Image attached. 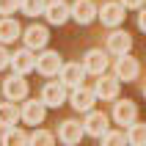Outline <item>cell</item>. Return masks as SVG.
<instances>
[{
    "mask_svg": "<svg viewBox=\"0 0 146 146\" xmlns=\"http://www.w3.org/2000/svg\"><path fill=\"white\" fill-rule=\"evenodd\" d=\"M99 80H97V86H94V97L97 99H102V102H108V99H116L119 97V88H121V80L119 77H110V74H97Z\"/></svg>",
    "mask_w": 146,
    "mask_h": 146,
    "instance_id": "1",
    "label": "cell"
},
{
    "mask_svg": "<svg viewBox=\"0 0 146 146\" xmlns=\"http://www.w3.org/2000/svg\"><path fill=\"white\" fill-rule=\"evenodd\" d=\"M69 17L77 25H91L97 19V3L94 0H74L72 6H69Z\"/></svg>",
    "mask_w": 146,
    "mask_h": 146,
    "instance_id": "2",
    "label": "cell"
},
{
    "mask_svg": "<svg viewBox=\"0 0 146 146\" xmlns=\"http://www.w3.org/2000/svg\"><path fill=\"white\" fill-rule=\"evenodd\" d=\"M41 102L47 108H61L66 102V86L61 80H52V83H44V88H41Z\"/></svg>",
    "mask_w": 146,
    "mask_h": 146,
    "instance_id": "3",
    "label": "cell"
},
{
    "mask_svg": "<svg viewBox=\"0 0 146 146\" xmlns=\"http://www.w3.org/2000/svg\"><path fill=\"white\" fill-rule=\"evenodd\" d=\"M61 55H58L55 50H44L41 55H36V72L44 74V77H55L58 69H61Z\"/></svg>",
    "mask_w": 146,
    "mask_h": 146,
    "instance_id": "4",
    "label": "cell"
},
{
    "mask_svg": "<svg viewBox=\"0 0 146 146\" xmlns=\"http://www.w3.org/2000/svg\"><path fill=\"white\" fill-rule=\"evenodd\" d=\"M86 121H83V132H86V135H94V138H99V135H102V132L108 130V127H110V119H108V113H102V110H86Z\"/></svg>",
    "mask_w": 146,
    "mask_h": 146,
    "instance_id": "5",
    "label": "cell"
},
{
    "mask_svg": "<svg viewBox=\"0 0 146 146\" xmlns=\"http://www.w3.org/2000/svg\"><path fill=\"white\" fill-rule=\"evenodd\" d=\"M97 17L102 19V25H108V28H119L127 14H124L121 3H102V8H97Z\"/></svg>",
    "mask_w": 146,
    "mask_h": 146,
    "instance_id": "6",
    "label": "cell"
},
{
    "mask_svg": "<svg viewBox=\"0 0 146 146\" xmlns=\"http://www.w3.org/2000/svg\"><path fill=\"white\" fill-rule=\"evenodd\" d=\"M3 94H6L11 102H19V99L28 97V80H25L22 74H11L3 80Z\"/></svg>",
    "mask_w": 146,
    "mask_h": 146,
    "instance_id": "7",
    "label": "cell"
},
{
    "mask_svg": "<svg viewBox=\"0 0 146 146\" xmlns=\"http://www.w3.org/2000/svg\"><path fill=\"white\" fill-rule=\"evenodd\" d=\"M44 116H47V105H44L41 99L39 102H36V99H28L22 105V110H19V119H22L25 124H33V127L44 121Z\"/></svg>",
    "mask_w": 146,
    "mask_h": 146,
    "instance_id": "8",
    "label": "cell"
},
{
    "mask_svg": "<svg viewBox=\"0 0 146 146\" xmlns=\"http://www.w3.org/2000/svg\"><path fill=\"white\" fill-rule=\"evenodd\" d=\"M141 74V64L135 61V58H130V52H124V55H119V61H116V77L119 80H138Z\"/></svg>",
    "mask_w": 146,
    "mask_h": 146,
    "instance_id": "9",
    "label": "cell"
},
{
    "mask_svg": "<svg viewBox=\"0 0 146 146\" xmlns=\"http://www.w3.org/2000/svg\"><path fill=\"white\" fill-rule=\"evenodd\" d=\"M8 66H14V72L17 74H28L36 69V52L33 50H17L14 55H11V61H8Z\"/></svg>",
    "mask_w": 146,
    "mask_h": 146,
    "instance_id": "10",
    "label": "cell"
},
{
    "mask_svg": "<svg viewBox=\"0 0 146 146\" xmlns=\"http://www.w3.org/2000/svg\"><path fill=\"white\" fill-rule=\"evenodd\" d=\"M83 77H86V69L80 64H61V69H58V80L64 83L66 88L83 86Z\"/></svg>",
    "mask_w": 146,
    "mask_h": 146,
    "instance_id": "11",
    "label": "cell"
},
{
    "mask_svg": "<svg viewBox=\"0 0 146 146\" xmlns=\"http://www.w3.org/2000/svg\"><path fill=\"white\" fill-rule=\"evenodd\" d=\"M69 102H72V108H74V110H80V113L91 110V108H94V102H97V97H94V88L74 86V88H72V97H69Z\"/></svg>",
    "mask_w": 146,
    "mask_h": 146,
    "instance_id": "12",
    "label": "cell"
},
{
    "mask_svg": "<svg viewBox=\"0 0 146 146\" xmlns=\"http://www.w3.org/2000/svg\"><path fill=\"white\" fill-rule=\"evenodd\" d=\"M22 39H25V47L36 52V50H44V47H47L50 33H47V28H44V25H31V28L25 31Z\"/></svg>",
    "mask_w": 146,
    "mask_h": 146,
    "instance_id": "13",
    "label": "cell"
},
{
    "mask_svg": "<svg viewBox=\"0 0 146 146\" xmlns=\"http://www.w3.org/2000/svg\"><path fill=\"white\" fill-rule=\"evenodd\" d=\"M119 99V97H116ZM113 119H116V124H132L135 119H138V105L135 102H130V99H119L113 105Z\"/></svg>",
    "mask_w": 146,
    "mask_h": 146,
    "instance_id": "14",
    "label": "cell"
},
{
    "mask_svg": "<svg viewBox=\"0 0 146 146\" xmlns=\"http://www.w3.org/2000/svg\"><path fill=\"white\" fill-rule=\"evenodd\" d=\"M130 50H132V36L127 31H113L108 36V52L124 55V52H130Z\"/></svg>",
    "mask_w": 146,
    "mask_h": 146,
    "instance_id": "15",
    "label": "cell"
},
{
    "mask_svg": "<svg viewBox=\"0 0 146 146\" xmlns=\"http://www.w3.org/2000/svg\"><path fill=\"white\" fill-rule=\"evenodd\" d=\"M44 17L52 25H64L69 19V3L66 0H50L47 6H44Z\"/></svg>",
    "mask_w": 146,
    "mask_h": 146,
    "instance_id": "16",
    "label": "cell"
},
{
    "mask_svg": "<svg viewBox=\"0 0 146 146\" xmlns=\"http://www.w3.org/2000/svg\"><path fill=\"white\" fill-rule=\"evenodd\" d=\"M83 69H86L88 74H102L108 69V55L102 52V50H88L86 58H83Z\"/></svg>",
    "mask_w": 146,
    "mask_h": 146,
    "instance_id": "17",
    "label": "cell"
},
{
    "mask_svg": "<svg viewBox=\"0 0 146 146\" xmlns=\"http://www.w3.org/2000/svg\"><path fill=\"white\" fill-rule=\"evenodd\" d=\"M86 135L83 132V124L80 121H74V119H69V121H64L61 127H58V138L64 141V143H80V138Z\"/></svg>",
    "mask_w": 146,
    "mask_h": 146,
    "instance_id": "18",
    "label": "cell"
},
{
    "mask_svg": "<svg viewBox=\"0 0 146 146\" xmlns=\"http://www.w3.org/2000/svg\"><path fill=\"white\" fill-rule=\"evenodd\" d=\"M19 33H22V28H19V22L14 17H3L0 19V44H11L14 39H19Z\"/></svg>",
    "mask_w": 146,
    "mask_h": 146,
    "instance_id": "19",
    "label": "cell"
},
{
    "mask_svg": "<svg viewBox=\"0 0 146 146\" xmlns=\"http://www.w3.org/2000/svg\"><path fill=\"white\" fill-rule=\"evenodd\" d=\"M17 121H19V110H17V105L8 99V102H0V127L6 130V127H17Z\"/></svg>",
    "mask_w": 146,
    "mask_h": 146,
    "instance_id": "20",
    "label": "cell"
},
{
    "mask_svg": "<svg viewBox=\"0 0 146 146\" xmlns=\"http://www.w3.org/2000/svg\"><path fill=\"white\" fill-rule=\"evenodd\" d=\"M0 141L6 146H22V143H28V135L22 130H17V127H6V132L0 135Z\"/></svg>",
    "mask_w": 146,
    "mask_h": 146,
    "instance_id": "21",
    "label": "cell"
},
{
    "mask_svg": "<svg viewBox=\"0 0 146 146\" xmlns=\"http://www.w3.org/2000/svg\"><path fill=\"white\" fill-rule=\"evenodd\" d=\"M127 127H130V132H127V141H130L132 146H141V143L146 141V124H138V119H135V121L127 124Z\"/></svg>",
    "mask_w": 146,
    "mask_h": 146,
    "instance_id": "22",
    "label": "cell"
},
{
    "mask_svg": "<svg viewBox=\"0 0 146 146\" xmlns=\"http://www.w3.org/2000/svg\"><path fill=\"white\" fill-rule=\"evenodd\" d=\"M44 6H47V0H19V8H22V14H28V17L44 14Z\"/></svg>",
    "mask_w": 146,
    "mask_h": 146,
    "instance_id": "23",
    "label": "cell"
},
{
    "mask_svg": "<svg viewBox=\"0 0 146 146\" xmlns=\"http://www.w3.org/2000/svg\"><path fill=\"white\" fill-rule=\"evenodd\" d=\"M99 141L105 146H113V143H124L127 141V132H121V130H105L102 135H99Z\"/></svg>",
    "mask_w": 146,
    "mask_h": 146,
    "instance_id": "24",
    "label": "cell"
},
{
    "mask_svg": "<svg viewBox=\"0 0 146 146\" xmlns=\"http://www.w3.org/2000/svg\"><path fill=\"white\" fill-rule=\"evenodd\" d=\"M52 141H55V135H52V132H47V130H33L31 135H28V143H52Z\"/></svg>",
    "mask_w": 146,
    "mask_h": 146,
    "instance_id": "25",
    "label": "cell"
},
{
    "mask_svg": "<svg viewBox=\"0 0 146 146\" xmlns=\"http://www.w3.org/2000/svg\"><path fill=\"white\" fill-rule=\"evenodd\" d=\"M19 8V0H0V14H14Z\"/></svg>",
    "mask_w": 146,
    "mask_h": 146,
    "instance_id": "26",
    "label": "cell"
},
{
    "mask_svg": "<svg viewBox=\"0 0 146 146\" xmlns=\"http://www.w3.org/2000/svg\"><path fill=\"white\" fill-rule=\"evenodd\" d=\"M8 61H11V52H8L6 47H0V72L8 66Z\"/></svg>",
    "mask_w": 146,
    "mask_h": 146,
    "instance_id": "27",
    "label": "cell"
},
{
    "mask_svg": "<svg viewBox=\"0 0 146 146\" xmlns=\"http://www.w3.org/2000/svg\"><path fill=\"white\" fill-rule=\"evenodd\" d=\"M121 6L124 8H141V6H143V0H121Z\"/></svg>",
    "mask_w": 146,
    "mask_h": 146,
    "instance_id": "28",
    "label": "cell"
},
{
    "mask_svg": "<svg viewBox=\"0 0 146 146\" xmlns=\"http://www.w3.org/2000/svg\"><path fill=\"white\" fill-rule=\"evenodd\" d=\"M138 28H141V31L146 28V17H143V11H141V17H138Z\"/></svg>",
    "mask_w": 146,
    "mask_h": 146,
    "instance_id": "29",
    "label": "cell"
}]
</instances>
